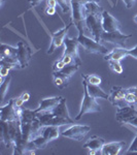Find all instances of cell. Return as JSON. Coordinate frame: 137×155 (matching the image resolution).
<instances>
[{
  "instance_id": "6da1fadb",
  "label": "cell",
  "mask_w": 137,
  "mask_h": 155,
  "mask_svg": "<svg viewBox=\"0 0 137 155\" xmlns=\"http://www.w3.org/2000/svg\"><path fill=\"white\" fill-rule=\"evenodd\" d=\"M2 141L7 148L14 149L22 142V124L21 120L1 121Z\"/></svg>"
},
{
  "instance_id": "7a4b0ae2",
  "label": "cell",
  "mask_w": 137,
  "mask_h": 155,
  "mask_svg": "<svg viewBox=\"0 0 137 155\" xmlns=\"http://www.w3.org/2000/svg\"><path fill=\"white\" fill-rule=\"evenodd\" d=\"M84 25L86 29L88 30L92 38L96 41H101V35L104 32L102 27V15L99 14H86L84 19Z\"/></svg>"
},
{
  "instance_id": "3957f363",
  "label": "cell",
  "mask_w": 137,
  "mask_h": 155,
  "mask_svg": "<svg viewBox=\"0 0 137 155\" xmlns=\"http://www.w3.org/2000/svg\"><path fill=\"white\" fill-rule=\"evenodd\" d=\"M83 87H84V98L81 104L79 113L75 117V120H79L87 113H98V112L102 111L101 107L96 101L95 97L91 96L89 94L88 88H87V82L84 80H83Z\"/></svg>"
},
{
  "instance_id": "277c9868",
  "label": "cell",
  "mask_w": 137,
  "mask_h": 155,
  "mask_svg": "<svg viewBox=\"0 0 137 155\" xmlns=\"http://www.w3.org/2000/svg\"><path fill=\"white\" fill-rule=\"evenodd\" d=\"M84 0H70L71 5V23L74 24L76 29L78 30V33H83V22L86 19V11H84Z\"/></svg>"
},
{
  "instance_id": "5b68a950",
  "label": "cell",
  "mask_w": 137,
  "mask_h": 155,
  "mask_svg": "<svg viewBox=\"0 0 137 155\" xmlns=\"http://www.w3.org/2000/svg\"><path fill=\"white\" fill-rule=\"evenodd\" d=\"M78 41L83 48L86 50L87 53L89 54H101V55H106L108 53L107 49L101 45L100 42L96 41L94 38L89 36H86L84 33H78Z\"/></svg>"
},
{
  "instance_id": "8992f818",
  "label": "cell",
  "mask_w": 137,
  "mask_h": 155,
  "mask_svg": "<svg viewBox=\"0 0 137 155\" xmlns=\"http://www.w3.org/2000/svg\"><path fill=\"white\" fill-rule=\"evenodd\" d=\"M37 118H38L39 122H40V124L43 127L49 125L63 126L65 124L74 123L73 119H66V118H62V117L54 116L51 113H37Z\"/></svg>"
},
{
  "instance_id": "52a82bcc",
  "label": "cell",
  "mask_w": 137,
  "mask_h": 155,
  "mask_svg": "<svg viewBox=\"0 0 137 155\" xmlns=\"http://www.w3.org/2000/svg\"><path fill=\"white\" fill-rule=\"evenodd\" d=\"M91 130L89 125H83V124H75L71 127L67 128L66 130L62 132V136L67 139L73 140V141H83L87 134Z\"/></svg>"
},
{
  "instance_id": "ba28073f",
  "label": "cell",
  "mask_w": 137,
  "mask_h": 155,
  "mask_svg": "<svg viewBox=\"0 0 137 155\" xmlns=\"http://www.w3.org/2000/svg\"><path fill=\"white\" fill-rule=\"evenodd\" d=\"M132 34H126L121 31L114 32H105L104 31L101 35V41L109 42L113 44L116 47H124L125 48L127 39L130 38Z\"/></svg>"
},
{
  "instance_id": "9c48e42d",
  "label": "cell",
  "mask_w": 137,
  "mask_h": 155,
  "mask_svg": "<svg viewBox=\"0 0 137 155\" xmlns=\"http://www.w3.org/2000/svg\"><path fill=\"white\" fill-rule=\"evenodd\" d=\"M72 25V23L70 22L67 26H64L63 28H61L58 31L54 32L52 34V41H51V46L49 48V51H48V54L51 55L53 54L56 49L60 48L62 45H64V41H65V37L67 36V32H68L69 28Z\"/></svg>"
},
{
  "instance_id": "30bf717a",
  "label": "cell",
  "mask_w": 137,
  "mask_h": 155,
  "mask_svg": "<svg viewBox=\"0 0 137 155\" xmlns=\"http://www.w3.org/2000/svg\"><path fill=\"white\" fill-rule=\"evenodd\" d=\"M78 45L79 42L78 41V37L76 38H71V37L66 36L65 41H64V46H65V49H64V54H68L71 55L74 58V61H75V64L81 66V57H79L78 54Z\"/></svg>"
},
{
  "instance_id": "8fae6325",
  "label": "cell",
  "mask_w": 137,
  "mask_h": 155,
  "mask_svg": "<svg viewBox=\"0 0 137 155\" xmlns=\"http://www.w3.org/2000/svg\"><path fill=\"white\" fill-rule=\"evenodd\" d=\"M126 89L119 86H114L111 88L110 93H109L108 101L113 106L116 107H123L127 106V102L125 101V95H126Z\"/></svg>"
},
{
  "instance_id": "7c38bea8",
  "label": "cell",
  "mask_w": 137,
  "mask_h": 155,
  "mask_svg": "<svg viewBox=\"0 0 137 155\" xmlns=\"http://www.w3.org/2000/svg\"><path fill=\"white\" fill-rule=\"evenodd\" d=\"M18 55H17V59H18L21 68H26L29 65V62L31 60L32 56V50L25 41H19L18 42Z\"/></svg>"
},
{
  "instance_id": "4fadbf2b",
  "label": "cell",
  "mask_w": 137,
  "mask_h": 155,
  "mask_svg": "<svg viewBox=\"0 0 137 155\" xmlns=\"http://www.w3.org/2000/svg\"><path fill=\"white\" fill-rule=\"evenodd\" d=\"M137 116L136 104H127L123 107H119L116 113V120L119 123H126L130 119Z\"/></svg>"
},
{
  "instance_id": "5bb4252c",
  "label": "cell",
  "mask_w": 137,
  "mask_h": 155,
  "mask_svg": "<svg viewBox=\"0 0 137 155\" xmlns=\"http://www.w3.org/2000/svg\"><path fill=\"white\" fill-rule=\"evenodd\" d=\"M102 27L105 32L121 31V23L107 11L102 12Z\"/></svg>"
},
{
  "instance_id": "9a60e30c",
  "label": "cell",
  "mask_w": 137,
  "mask_h": 155,
  "mask_svg": "<svg viewBox=\"0 0 137 155\" xmlns=\"http://www.w3.org/2000/svg\"><path fill=\"white\" fill-rule=\"evenodd\" d=\"M0 120L1 121L20 120V116L17 113L14 106V98H11L5 106L0 107Z\"/></svg>"
},
{
  "instance_id": "2e32d148",
  "label": "cell",
  "mask_w": 137,
  "mask_h": 155,
  "mask_svg": "<svg viewBox=\"0 0 137 155\" xmlns=\"http://www.w3.org/2000/svg\"><path fill=\"white\" fill-rule=\"evenodd\" d=\"M63 96H54L49 98L41 99L40 104L37 109H35L36 113H51L52 111L59 104Z\"/></svg>"
},
{
  "instance_id": "e0dca14e",
  "label": "cell",
  "mask_w": 137,
  "mask_h": 155,
  "mask_svg": "<svg viewBox=\"0 0 137 155\" xmlns=\"http://www.w3.org/2000/svg\"><path fill=\"white\" fill-rule=\"evenodd\" d=\"M104 144H105V140L102 139V137L94 136L90 137L88 141L84 144V148L88 149L90 151V154H96L98 152H100V150Z\"/></svg>"
},
{
  "instance_id": "ac0fdd59",
  "label": "cell",
  "mask_w": 137,
  "mask_h": 155,
  "mask_svg": "<svg viewBox=\"0 0 137 155\" xmlns=\"http://www.w3.org/2000/svg\"><path fill=\"white\" fill-rule=\"evenodd\" d=\"M125 142H111V143H105L101 148L99 153L102 155H116L122 151L125 147Z\"/></svg>"
},
{
  "instance_id": "d6986e66",
  "label": "cell",
  "mask_w": 137,
  "mask_h": 155,
  "mask_svg": "<svg viewBox=\"0 0 137 155\" xmlns=\"http://www.w3.org/2000/svg\"><path fill=\"white\" fill-rule=\"evenodd\" d=\"M127 56H128V49L124 48V47H116V48L111 50V52L104 55V59L106 61H108V60H118V61H121L122 59H124Z\"/></svg>"
},
{
  "instance_id": "ffe728a7",
  "label": "cell",
  "mask_w": 137,
  "mask_h": 155,
  "mask_svg": "<svg viewBox=\"0 0 137 155\" xmlns=\"http://www.w3.org/2000/svg\"><path fill=\"white\" fill-rule=\"evenodd\" d=\"M70 77L63 74L62 71H54V83L55 86L60 90L65 89L69 84Z\"/></svg>"
},
{
  "instance_id": "44dd1931",
  "label": "cell",
  "mask_w": 137,
  "mask_h": 155,
  "mask_svg": "<svg viewBox=\"0 0 137 155\" xmlns=\"http://www.w3.org/2000/svg\"><path fill=\"white\" fill-rule=\"evenodd\" d=\"M60 126H55V125H49V126H44L43 130L41 132V136L49 142H52L54 140L58 139L60 136Z\"/></svg>"
},
{
  "instance_id": "7402d4cb",
  "label": "cell",
  "mask_w": 137,
  "mask_h": 155,
  "mask_svg": "<svg viewBox=\"0 0 137 155\" xmlns=\"http://www.w3.org/2000/svg\"><path fill=\"white\" fill-rule=\"evenodd\" d=\"M51 114H53L54 116H58V117H62V118H66V119H71L70 116H69L68 110H67V106H66V99L64 97H62L61 101L59 102V104L57 106L53 111L51 112Z\"/></svg>"
},
{
  "instance_id": "603a6c76",
  "label": "cell",
  "mask_w": 137,
  "mask_h": 155,
  "mask_svg": "<svg viewBox=\"0 0 137 155\" xmlns=\"http://www.w3.org/2000/svg\"><path fill=\"white\" fill-rule=\"evenodd\" d=\"M87 88H88L89 94L91 96L95 97V98H103V99H107L108 101V97L109 94L105 93V91H103L99 85H91L87 83Z\"/></svg>"
},
{
  "instance_id": "cb8c5ba5",
  "label": "cell",
  "mask_w": 137,
  "mask_h": 155,
  "mask_svg": "<svg viewBox=\"0 0 137 155\" xmlns=\"http://www.w3.org/2000/svg\"><path fill=\"white\" fill-rule=\"evenodd\" d=\"M1 58H17L18 55V47H11L6 44H1Z\"/></svg>"
},
{
  "instance_id": "d4e9b609",
  "label": "cell",
  "mask_w": 137,
  "mask_h": 155,
  "mask_svg": "<svg viewBox=\"0 0 137 155\" xmlns=\"http://www.w3.org/2000/svg\"><path fill=\"white\" fill-rule=\"evenodd\" d=\"M37 118V113L35 110H29V109H23L20 117L21 123H29V122L34 121Z\"/></svg>"
},
{
  "instance_id": "484cf974",
  "label": "cell",
  "mask_w": 137,
  "mask_h": 155,
  "mask_svg": "<svg viewBox=\"0 0 137 155\" xmlns=\"http://www.w3.org/2000/svg\"><path fill=\"white\" fill-rule=\"evenodd\" d=\"M84 11L86 14H99L102 15L104 9L99 5V3L97 2H86L84 3Z\"/></svg>"
},
{
  "instance_id": "4316f807",
  "label": "cell",
  "mask_w": 137,
  "mask_h": 155,
  "mask_svg": "<svg viewBox=\"0 0 137 155\" xmlns=\"http://www.w3.org/2000/svg\"><path fill=\"white\" fill-rule=\"evenodd\" d=\"M81 78H83V80H84L87 83L91 85H99L100 86L102 82L101 78L96 76V74H81Z\"/></svg>"
},
{
  "instance_id": "83f0119b",
  "label": "cell",
  "mask_w": 137,
  "mask_h": 155,
  "mask_svg": "<svg viewBox=\"0 0 137 155\" xmlns=\"http://www.w3.org/2000/svg\"><path fill=\"white\" fill-rule=\"evenodd\" d=\"M107 62H108L109 68H110L113 72H116V74H123L124 69L121 64V61H118V60H108Z\"/></svg>"
},
{
  "instance_id": "f1b7e54d",
  "label": "cell",
  "mask_w": 137,
  "mask_h": 155,
  "mask_svg": "<svg viewBox=\"0 0 137 155\" xmlns=\"http://www.w3.org/2000/svg\"><path fill=\"white\" fill-rule=\"evenodd\" d=\"M11 81V76L9 74V76L7 77V79L4 81V83L1 84V87H0V91H1V101H3L4 97H5V95H6L7 89H8V87H9Z\"/></svg>"
},
{
  "instance_id": "f546056e",
  "label": "cell",
  "mask_w": 137,
  "mask_h": 155,
  "mask_svg": "<svg viewBox=\"0 0 137 155\" xmlns=\"http://www.w3.org/2000/svg\"><path fill=\"white\" fill-rule=\"evenodd\" d=\"M57 2H58V4L62 8V12H63L64 14H67V12H69L71 11V5L68 2V0H57Z\"/></svg>"
},
{
  "instance_id": "4dcf8cb0",
  "label": "cell",
  "mask_w": 137,
  "mask_h": 155,
  "mask_svg": "<svg viewBox=\"0 0 137 155\" xmlns=\"http://www.w3.org/2000/svg\"><path fill=\"white\" fill-rule=\"evenodd\" d=\"M126 91H127V89H126ZM125 101L128 104H137V96L134 95L131 92L127 91L126 95H125Z\"/></svg>"
},
{
  "instance_id": "1f68e13d",
  "label": "cell",
  "mask_w": 137,
  "mask_h": 155,
  "mask_svg": "<svg viewBox=\"0 0 137 155\" xmlns=\"http://www.w3.org/2000/svg\"><path fill=\"white\" fill-rule=\"evenodd\" d=\"M131 129H134V130L136 131V136H135V137H134L132 144L130 145V147H129V149L126 151L127 154H129V153H137V128H131Z\"/></svg>"
},
{
  "instance_id": "d6a6232c",
  "label": "cell",
  "mask_w": 137,
  "mask_h": 155,
  "mask_svg": "<svg viewBox=\"0 0 137 155\" xmlns=\"http://www.w3.org/2000/svg\"><path fill=\"white\" fill-rule=\"evenodd\" d=\"M65 66H66L65 62H64L63 60H62V58H60V59L56 60V61L54 62V64H53V71H62V69H63Z\"/></svg>"
},
{
  "instance_id": "836d02e7",
  "label": "cell",
  "mask_w": 137,
  "mask_h": 155,
  "mask_svg": "<svg viewBox=\"0 0 137 155\" xmlns=\"http://www.w3.org/2000/svg\"><path fill=\"white\" fill-rule=\"evenodd\" d=\"M62 60L65 62L66 65H71V64H75V61H74V58L71 56V55H68V54H64L62 55Z\"/></svg>"
},
{
  "instance_id": "e575fe53",
  "label": "cell",
  "mask_w": 137,
  "mask_h": 155,
  "mask_svg": "<svg viewBox=\"0 0 137 155\" xmlns=\"http://www.w3.org/2000/svg\"><path fill=\"white\" fill-rule=\"evenodd\" d=\"M123 124L124 125L129 126V128H137V116L130 119L129 121H127L126 123H123Z\"/></svg>"
},
{
  "instance_id": "d590c367",
  "label": "cell",
  "mask_w": 137,
  "mask_h": 155,
  "mask_svg": "<svg viewBox=\"0 0 137 155\" xmlns=\"http://www.w3.org/2000/svg\"><path fill=\"white\" fill-rule=\"evenodd\" d=\"M9 71H11V69H8L5 66H0V76L4 77V78L8 77L9 76Z\"/></svg>"
},
{
  "instance_id": "8d00e7d4",
  "label": "cell",
  "mask_w": 137,
  "mask_h": 155,
  "mask_svg": "<svg viewBox=\"0 0 137 155\" xmlns=\"http://www.w3.org/2000/svg\"><path fill=\"white\" fill-rule=\"evenodd\" d=\"M128 56H132L133 58L137 59V45L134 48L128 49Z\"/></svg>"
},
{
  "instance_id": "74e56055",
  "label": "cell",
  "mask_w": 137,
  "mask_h": 155,
  "mask_svg": "<svg viewBox=\"0 0 137 155\" xmlns=\"http://www.w3.org/2000/svg\"><path fill=\"white\" fill-rule=\"evenodd\" d=\"M46 15H48V16H54V15H56V7H49V6H46Z\"/></svg>"
},
{
  "instance_id": "f35d334b",
  "label": "cell",
  "mask_w": 137,
  "mask_h": 155,
  "mask_svg": "<svg viewBox=\"0 0 137 155\" xmlns=\"http://www.w3.org/2000/svg\"><path fill=\"white\" fill-rule=\"evenodd\" d=\"M123 2L125 3L127 8H131V7L133 6L134 2H135V0H123Z\"/></svg>"
},
{
  "instance_id": "ab89813d",
  "label": "cell",
  "mask_w": 137,
  "mask_h": 155,
  "mask_svg": "<svg viewBox=\"0 0 137 155\" xmlns=\"http://www.w3.org/2000/svg\"><path fill=\"white\" fill-rule=\"evenodd\" d=\"M58 2L57 0H46V6H49V7H56Z\"/></svg>"
},
{
  "instance_id": "60d3db41",
  "label": "cell",
  "mask_w": 137,
  "mask_h": 155,
  "mask_svg": "<svg viewBox=\"0 0 137 155\" xmlns=\"http://www.w3.org/2000/svg\"><path fill=\"white\" fill-rule=\"evenodd\" d=\"M43 1V0H29V3L31 7H35L38 5L39 3H41V2Z\"/></svg>"
},
{
  "instance_id": "b9f144b4",
  "label": "cell",
  "mask_w": 137,
  "mask_h": 155,
  "mask_svg": "<svg viewBox=\"0 0 137 155\" xmlns=\"http://www.w3.org/2000/svg\"><path fill=\"white\" fill-rule=\"evenodd\" d=\"M21 96H22V98L24 99V101H25V102H27V101H28L29 99H30V93H29V92H26V91H25L24 93H22V94H21Z\"/></svg>"
},
{
  "instance_id": "7bdbcfd3",
  "label": "cell",
  "mask_w": 137,
  "mask_h": 155,
  "mask_svg": "<svg viewBox=\"0 0 137 155\" xmlns=\"http://www.w3.org/2000/svg\"><path fill=\"white\" fill-rule=\"evenodd\" d=\"M127 91L131 92V93H133L134 95L137 96V87H130V88L127 89Z\"/></svg>"
},
{
  "instance_id": "ee69618b",
  "label": "cell",
  "mask_w": 137,
  "mask_h": 155,
  "mask_svg": "<svg viewBox=\"0 0 137 155\" xmlns=\"http://www.w3.org/2000/svg\"><path fill=\"white\" fill-rule=\"evenodd\" d=\"M86 2H97V3H99V1L100 0H84Z\"/></svg>"
},
{
  "instance_id": "f6af8a7d",
  "label": "cell",
  "mask_w": 137,
  "mask_h": 155,
  "mask_svg": "<svg viewBox=\"0 0 137 155\" xmlns=\"http://www.w3.org/2000/svg\"><path fill=\"white\" fill-rule=\"evenodd\" d=\"M4 2H5V0H1V3H0V5H1V6H3Z\"/></svg>"
},
{
  "instance_id": "bcb514c9",
  "label": "cell",
  "mask_w": 137,
  "mask_h": 155,
  "mask_svg": "<svg viewBox=\"0 0 137 155\" xmlns=\"http://www.w3.org/2000/svg\"><path fill=\"white\" fill-rule=\"evenodd\" d=\"M134 22H135V23L137 24V15H136L135 17H134Z\"/></svg>"
},
{
  "instance_id": "7dc6e473",
  "label": "cell",
  "mask_w": 137,
  "mask_h": 155,
  "mask_svg": "<svg viewBox=\"0 0 137 155\" xmlns=\"http://www.w3.org/2000/svg\"><path fill=\"white\" fill-rule=\"evenodd\" d=\"M136 106H137V104H136Z\"/></svg>"
}]
</instances>
